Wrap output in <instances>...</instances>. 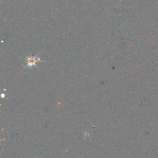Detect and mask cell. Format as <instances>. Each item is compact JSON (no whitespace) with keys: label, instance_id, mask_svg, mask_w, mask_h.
<instances>
[{"label":"cell","instance_id":"1","mask_svg":"<svg viewBox=\"0 0 158 158\" xmlns=\"http://www.w3.org/2000/svg\"><path fill=\"white\" fill-rule=\"evenodd\" d=\"M38 55H37L35 57H26V59L27 61V65L25 67H28V68H32L33 66L34 65L37 67V66L35 64L37 62H44V61H41L39 58L38 60H36V58L38 57Z\"/></svg>","mask_w":158,"mask_h":158}]
</instances>
